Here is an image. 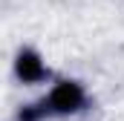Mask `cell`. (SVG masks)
I'll list each match as a JSON object with an SVG mask.
<instances>
[{
	"instance_id": "cell-1",
	"label": "cell",
	"mask_w": 124,
	"mask_h": 121,
	"mask_svg": "<svg viewBox=\"0 0 124 121\" xmlns=\"http://www.w3.org/2000/svg\"><path fill=\"white\" fill-rule=\"evenodd\" d=\"M84 104H87V90L72 78L55 81L46 101H43L46 113H55V115H75V113L84 110Z\"/></svg>"
},
{
	"instance_id": "cell-2",
	"label": "cell",
	"mask_w": 124,
	"mask_h": 121,
	"mask_svg": "<svg viewBox=\"0 0 124 121\" xmlns=\"http://www.w3.org/2000/svg\"><path fill=\"white\" fill-rule=\"evenodd\" d=\"M15 75H17L20 84L35 87V84H43V81L49 78V66H46V60L40 58L38 49H29V46H26V49H20L17 58H15Z\"/></svg>"
},
{
	"instance_id": "cell-3",
	"label": "cell",
	"mask_w": 124,
	"mask_h": 121,
	"mask_svg": "<svg viewBox=\"0 0 124 121\" xmlns=\"http://www.w3.org/2000/svg\"><path fill=\"white\" fill-rule=\"evenodd\" d=\"M43 110H46V107H35V104H29V107H23V110L17 113V121H40Z\"/></svg>"
}]
</instances>
